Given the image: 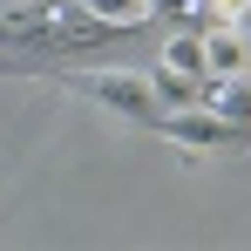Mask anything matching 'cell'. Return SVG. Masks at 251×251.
Segmentation results:
<instances>
[{
  "mask_svg": "<svg viewBox=\"0 0 251 251\" xmlns=\"http://www.w3.org/2000/svg\"><path fill=\"white\" fill-rule=\"evenodd\" d=\"M156 129H163L170 143H183V150H217V143H238L245 129L224 123L210 102H176V109H156Z\"/></svg>",
  "mask_w": 251,
  "mask_h": 251,
  "instance_id": "obj_1",
  "label": "cell"
},
{
  "mask_svg": "<svg viewBox=\"0 0 251 251\" xmlns=\"http://www.w3.org/2000/svg\"><path fill=\"white\" fill-rule=\"evenodd\" d=\"M163 68H183V75H204L210 82V61H204V27H176L163 41Z\"/></svg>",
  "mask_w": 251,
  "mask_h": 251,
  "instance_id": "obj_5",
  "label": "cell"
},
{
  "mask_svg": "<svg viewBox=\"0 0 251 251\" xmlns=\"http://www.w3.org/2000/svg\"><path fill=\"white\" fill-rule=\"evenodd\" d=\"M75 82H82L95 102H109L116 116H156V109H163V102H156V82H150V75H129V68H88Z\"/></svg>",
  "mask_w": 251,
  "mask_h": 251,
  "instance_id": "obj_2",
  "label": "cell"
},
{
  "mask_svg": "<svg viewBox=\"0 0 251 251\" xmlns=\"http://www.w3.org/2000/svg\"><path fill=\"white\" fill-rule=\"evenodd\" d=\"M150 82H156V102H163V109H176V102H204V75H183V68H156Z\"/></svg>",
  "mask_w": 251,
  "mask_h": 251,
  "instance_id": "obj_7",
  "label": "cell"
},
{
  "mask_svg": "<svg viewBox=\"0 0 251 251\" xmlns=\"http://www.w3.org/2000/svg\"><path fill=\"white\" fill-rule=\"evenodd\" d=\"M204 61H210V75H251V34L238 21H210L204 27Z\"/></svg>",
  "mask_w": 251,
  "mask_h": 251,
  "instance_id": "obj_3",
  "label": "cell"
},
{
  "mask_svg": "<svg viewBox=\"0 0 251 251\" xmlns=\"http://www.w3.org/2000/svg\"><path fill=\"white\" fill-rule=\"evenodd\" d=\"M82 7L102 21V27H143V21L156 14V0H82Z\"/></svg>",
  "mask_w": 251,
  "mask_h": 251,
  "instance_id": "obj_6",
  "label": "cell"
},
{
  "mask_svg": "<svg viewBox=\"0 0 251 251\" xmlns=\"http://www.w3.org/2000/svg\"><path fill=\"white\" fill-rule=\"evenodd\" d=\"M238 27H245V34H251V7H245V21H238Z\"/></svg>",
  "mask_w": 251,
  "mask_h": 251,
  "instance_id": "obj_8",
  "label": "cell"
},
{
  "mask_svg": "<svg viewBox=\"0 0 251 251\" xmlns=\"http://www.w3.org/2000/svg\"><path fill=\"white\" fill-rule=\"evenodd\" d=\"M204 102L224 116V123L251 129V75H210V82H204Z\"/></svg>",
  "mask_w": 251,
  "mask_h": 251,
  "instance_id": "obj_4",
  "label": "cell"
}]
</instances>
